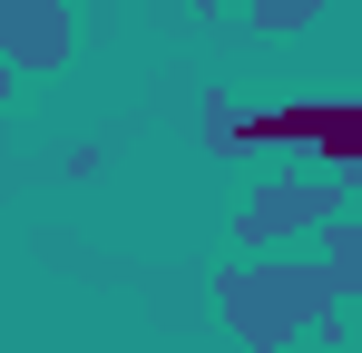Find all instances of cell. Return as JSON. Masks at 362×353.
Masks as SVG:
<instances>
[{
	"label": "cell",
	"instance_id": "6da1fadb",
	"mask_svg": "<svg viewBox=\"0 0 362 353\" xmlns=\"http://www.w3.org/2000/svg\"><path fill=\"white\" fill-rule=\"evenodd\" d=\"M353 285L362 265H343V255H245L216 275V314L255 353H284L294 334H333V304Z\"/></svg>",
	"mask_w": 362,
	"mask_h": 353
},
{
	"label": "cell",
	"instance_id": "7a4b0ae2",
	"mask_svg": "<svg viewBox=\"0 0 362 353\" xmlns=\"http://www.w3.org/2000/svg\"><path fill=\"white\" fill-rule=\"evenodd\" d=\"M206 138L216 147H303L333 176L362 167V99H274V108H206Z\"/></svg>",
	"mask_w": 362,
	"mask_h": 353
},
{
	"label": "cell",
	"instance_id": "3957f363",
	"mask_svg": "<svg viewBox=\"0 0 362 353\" xmlns=\"http://www.w3.org/2000/svg\"><path fill=\"white\" fill-rule=\"evenodd\" d=\"M343 216V176L313 167V176H274V186H255V206L235 216V245L245 255H264L274 235H303V226H333Z\"/></svg>",
	"mask_w": 362,
	"mask_h": 353
},
{
	"label": "cell",
	"instance_id": "277c9868",
	"mask_svg": "<svg viewBox=\"0 0 362 353\" xmlns=\"http://www.w3.org/2000/svg\"><path fill=\"white\" fill-rule=\"evenodd\" d=\"M69 50H78L69 0H0V59L10 69H59Z\"/></svg>",
	"mask_w": 362,
	"mask_h": 353
},
{
	"label": "cell",
	"instance_id": "5b68a950",
	"mask_svg": "<svg viewBox=\"0 0 362 353\" xmlns=\"http://www.w3.org/2000/svg\"><path fill=\"white\" fill-rule=\"evenodd\" d=\"M196 10H245V30H274V40L323 20V0H196Z\"/></svg>",
	"mask_w": 362,
	"mask_h": 353
},
{
	"label": "cell",
	"instance_id": "8992f818",
	"mask_svg": "<svg viewBox=\"0 0 362 353\" xmlns=\"http://www.w3.org/2000/svg\"><path fill=\"white\" fill-rule=\"evenodd\" d=\"M10 79H20V69H10V59H0V108H10Z\"/></svg>",
	"mask_w": 362,
	"mask_h": 353
}]
</instances>
